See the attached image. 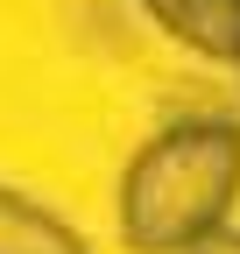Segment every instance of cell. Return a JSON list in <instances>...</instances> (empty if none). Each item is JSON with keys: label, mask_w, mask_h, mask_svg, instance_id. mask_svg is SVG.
I'll list each match as a JSON object with an SVG mask.
<instances>
[{"label": "cell", "mask_w": 240, "mask_h": 254, "mask_svg": "<svg viewBox=\"0 0 240 254\" xmlns=\"http://www.w3.org/2000/svg\"><path fill=\"white\" fill-rule=\"evenodd\" d=\"M191 254H240V233L226 226V233H212V240H205V247H191Z\"/></svg>", "instance_id": "cell-4"}, {"label": "cell", "mask_w": 240, "mask_h": 254, "mask_svg": "<svg viewBox=\"0 0 240 254\" xmlns=\"http://www.w3.org/2000/svg\"><path fill=\"white\" fill-rule=\"evenodd\" d=\"M240 205V120H177L120 177V240L134 254H191Z\"/></svg>", "instance_id": "cell-1"}, {"label": "cell", "mask_w": 240, "mask_h": 254, "mask_svg": "<svg viewBox=\"0 0 240 254\" xmlns=\"http://www.w3.org/2000/svg\"><path fill=\"white\" fill-rule=\"evenodd\" d=\"M233 71H240V64H233Z\"/></svg>", "instance_id": "cell-5"}, {"label": "cell", "mask_w": 240, "mask_h": 254, "mask_svg": "<svg viewBox=\"0 0 240 254\" xmlns=\"http://www.w3.org/2000/svg\"><path fill=\"white\" fill-rule=\"evenodd\" d=\"M141 7L170 43L212 64H240V0H141Z\"/></svg>", "instance_id": "cell-2"}, {"label": "cell", "mask_w": 240, "mask_h": 254, "mask_svg": "<svg viewBox=\"0 0 240 254\" xmlns=\"http://www.w3.org/2000/svg\"><path fill=\"white\" fill-rule=\"evenodd\" d=\"M0 254H92V240L50 205H36L28 190L0 184Z\"/></svg>", "instance_id": "cell-3"}]
</instances>
